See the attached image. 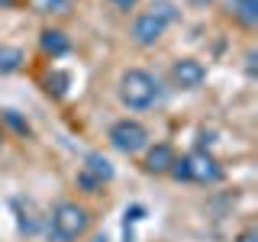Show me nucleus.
<instances>
[{
	"instance_id": "8",
	"label": "nucleus",
	"mask_w": 258,
	"mask_h": 242,
	"mask_svg": "<svg viewBox=\"0 0 258 242\" xmlns=\"http://www.w3.org/2000/svg\"><path fill=\"white\" fill-rule=\"evenodd\" d=\"M39 52L45 55V58H64V55L71 52V39L68 32L58 29V26H42V32H39Z\"/></svg>"
},
{
	"instance_id": "13",
	"label": "nucleus",
	"mask_w": 258,
	"mask_h": 242,
	"mask_svg": "<svg viewBox=\"0 0 258 242\" xmlns=\"http://www.w3.org/2000/svg\"><path fill=\"white\" fill-rule=\"evenodd\" d=\"M45 91L52 94V97H64L68 94V84H71V75L68 71H52V75H45Z\"/></svg>"
},
{
	"instance_id": "5",
	"label": "nucleus",
	"mask_w": 258,
	"mask_h": 242,
	"mask_svg": "<svg viewBox=\"0 0 258 242\" xmlns=\"http://www.w3.org/2000/svg\"><path fill=\"white\" fill-rule=\"evenodd\" d=\"M184 168H187V184H220L226 177V168L220 165V158L213 155L210 149H194L184 155Z\"/></svg>"
},
{
	"instance_id": "4",
	"label": "nucleus",
	"mask_w": 258,
	"mask_h": 242,
	"mask_svg": "<svg viewBox=\"0 0 258 242\" xmlns=\"http://www.w3.org/2000/svg\"><path fill=\"white\" fill-rule=\"evenodd\" d=\"M107 142L113 145V149L119 152V155H142L145 145H149V129H145V123H139L136 116H123L116 119L110 129H107Z\"/></svg>"
},
{
	"instance_id": "7",
	"label": "nucleus",
	"mask_w": 258,
	"mask_h": 242,
	"mask_svg": "<svg viewBox=\"0 0 258 242\" xmlns=\"http://www.w3.org/2000/svg\"><path fill=\"white\" fill-rule=\"evenodd\" d=\"M174 158H177V149H174L171 142H149V145H145V152H142L139 165H142V171L152 174V177H168Z\"/></svg>"
},
{
	"instance_id": "10",
	"label": "nucleus",
	"mask_w": 258,
	"mask_h": 242,
	"mask_svg": "<svg viewBox=\"0 0 258 242\" xmlns=\"http://www.w3.org/2000/svg\"><path fill=\"white\" fill-rule=\"evenodd\" d=\"M36 16H71L75 10V0H23Z\"/></svg>"
},
{
	"instance_id": "18",
	"label": "nucleus",
	"mask_w": 258,
	"mask_h": 242,
	"mask_svg": "<svg viewBox=\"0 0 258 242\" xmlns=\"http://www.w3.org/2000/svg\"><path fill=\"white\" fill-rule=\"evenodd\" d=\"M187 4H190V7H197V10H207V7H213L216 0H187Z\"/></svg>"
},
{
	"instance_id": "2",
	"label": "nucleus",
	"mask_w": 258,
	"mask_h": 242,
	"mask_svg": "<svg viewBox=\"0 0 258 242\" xmlns=\"http://www.w3.org/2000/svg\"><path fill=\"white\" fill-rule=\"evenodd\" d=\"M181 20L174 0H152L145 10H139L133 16V26H129V39L139 48H155L161 42V36L168 32V26Z\"/></svg>"
},
{
	"instance_id": "1",
	"label": "nucleus",
	"mask_w": 258,
	"mask_h": 242,
	"mask_svg": "<svg viewBox=\"0 0 258 242\" xmlns=\"http://www.w3.org/2000/svg\"><path fill=\"white\" fill-rule=\"evenodd\" d=\"M94 213L81 200H58L45 213V236L52 242H81L91 232Z\"/></svg>"
},
{
	"instance_id": "11",
	"label": "nucleus",
	"mask_w": 258,
	"mask_h": 242,
	"mask_svg": "<svg viewBox=\"0 0 258 242\" xmlns=\"http://www.w3.org/2000/svg\"><path fill=\"white\" fill-rule=\"evenodd\" d=\"M81 168H84V171H91L94 177H100L103 184L113 181V174H116V171H113V165H110V158L100 155V152H87V155H84V165H81Z\"/></svg>"
},
{
	"instance_id": "15",
	"label": "nucleus",
	"mask_w": 258,
	"mask_h": 242,
	"mask_svg": "<svg viewBox=\"0 0 258 242\" xmlns=\"http://www.w3.org/2000/svg\"><path fill=\"white\" fill-rule=\"evenodd\" d=\"M0 123L13 126V129H16L20 136H29V133H32V126H29V123H26V119H23V116H20L16 110H4V116H0Z\"/></svg>"
},
{
	"instance_id": "3",
	"label": "nucleus",
	"mask_w": 258,
	"mask_h": 242,
	"mask_svg": "<svg viewBox=\"0 0 258 242\" xmlns=\"http://www.w3.org/2000/svg\"><path fill=\"white\" fill-rule=\"evenodd\" d=\"M116 97L126 110L142 113V110H152L155 103H161L165 87H161L158 75H152L149 68H126L116 81Z\"/></svg>"
},
{
	"instance_id": "12",
	"label": "nucleus",
	"mask_w": 258,
	"mask_h": 242,
	"mask_svg": "<svg viewBox=\"0 0 258 242\" xmlns=\"http://www.w3.org/2000/svg\"><path fill=\"white\" fill-rule=\"evenodd\" d=\"M26 65V52L20 45H0V75H16Z\"/></svg>"
},
{
	"instance_id": "20",
	"label": "nucleus",
	"mask_w": 258,
	"mask_h": 242,
	"mask_svg": "<svg viewBox=\"0 0 258 242\" xmlns=\"http://www.w3.org/2000/svg\"><path fill=\"white\" fill-rule=\"evenodd\" d=\"M23 0H0V10H13V7H20Z\"/></svg>"
},
{
	"instance_id": "14",
	"label": "nucleus",
	"mask_w": 258,
	"mask_h": 242,
	"mask_svg": "<svg viewBox=\"0 0 258 242\" xmlns=\"http://www.w3.org/2000/svg\"><path fill=\"white\" fill-rule=\"evenodd\" d=\"M75 184H78V188L84 191V194H100V191H103V181H100V177H94L91 171H84V168H81V171H78Z\"/></svg>"
},
{
	"instance_id": "6",
	"label": "nucleus",
	"mask_w": 258,
	"mask_h": 242,
	"mask_svg": "<svg viewBox=\"0 0 258 242\" xmlns=\"http://www.w3.org/2000/svg\"><path fill=\"white\" fill-rule=\"evenodd\" d=\"M171 84L181 91H200L207 84V65L194 55H184L171 65Z\"/></svg>"
},
{
	"instance_id": "19",
	"label": "nucleus",
	"mask_w": 258,
	"mask_h": 242,
	"mask_svg": "<svg viewBox=\"0 0 258 242\" xmlns=\"http://www.w3.org/2000/svg\"><path fill=\"white\" fill-rule=\"evenodd\" d=\"M245 62H248V65H245V68H248V75H252V78H255V48H252V52H248V55H245Z\"/></svg>"
},
{
	"instance_id": "9",
	"label": "nucleus",
	"mask_w": 258,
	"mask_h": 242,
	"mask_svg": "<svg viewBox=\"0 0 258 242\" xmlns=\"http://www.w3.org/2000/svg\"><path fill=\"white\" fill-rule=\"evenodd\" d=\"M229 16L242 29L258 26V0H229Z\"/></svg>"
},
{
	"instance_id": "17",
	"label": "nucleus",
	"mask_w": 258,
	"mask_h": 242,
	"mask_svg": "<svg viewBox=\"0 0 258 242\" xmlns=\"http://www.w3.org/2000/svg\"><path fill=\"white\" fill-rule=\"evenodd\" d=\"M232 242H258V229H255V226H245L242 232H236Z\"/></svg>"
},
{
	"instance_id": "21",
	"label": "nucleus",
	"mask_w": 258,
	"mask_h": 242,
	"mask_svg": "<svg viewBox=\"0 0 258 242\" xmlns=\"http://www.w3.org/2000/svg\"><path fill=\"white\" fill-rule=\"evenodd\" d=\"M4 142H7V129H4V123H0V149H4Z\"/></svg>"
},
{
	"instance_id": "16",
	"label": "nucleus",
	"mask_w": 258,
	"mask_h": 242,
	"mask_svg": "<svg viewBox=\"0 0 258 242\" xmlns=\"http://www.w3.org/2000/svg\"><path fill=\"white\" fill-rule=\"evenodd\" d=\"M107 4H110V10H116V13H136V10H139V0H107Z\"/></svg>"
}]
</instances>
